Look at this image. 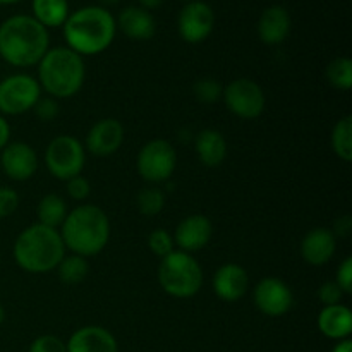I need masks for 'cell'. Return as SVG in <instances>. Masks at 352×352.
<instances>
[{"mask_svg":"<svg viewBox=\"0 0 352 352\" xmlns=\"http://www.w3.org/2000/svg\"><path fill=\"white\" fill-rule=\"evenodd\" d=\"M50 48V34L33 16L16 14L0 24V57L14 67H34Z\"/></svg>","mask_w":352,"mask_h":352,"instance_id":"6da1fadb","label":"cell"},{"mask_svg":"<svg viewBox=\"0 0 352 352\" xmlns=\"http://www.w3.org/2000/svg\"><path fill=\"white\" fill-rule=\"evenodd\" d=\"M62 30L65 47L85 58L103 54L113 43L117 23L105 7L86 6L69 14Z\"/></svg>","mask_w":352,"mask_h":352,"instance_id":"7a4b0ae2","label":"cell"},{"mask_svg":"<svg viewBox=\"0 0 352 352\" xmlns=\"http://www.w3.org/2000/svg\"><path fill=\"white\" fill-rule=\"evenodd\" d=\"M65 250L82 258L102 253L110 241L112 226L105 210L98 205L82 203L69 210L64 223L58 229Z\"/></svg>","mask_w":352,"mask_h":352,"instance_id":"3957f363","label":"cell"},{"mask_svg":"<svg viewBox=\"0 0 352 352\" xmlns=\"http://www.w3.org/2000/svg\"><path fill=\"white\" fill-rule=\"evenodd\" d=\"M38 85L41 91L55 100H67L78 95L86 81L85 58L67 47L48 48L38 62Z\"/></svg>","mask_w":352,"mask_h":352,"instance_id":"277c9868","label":"cell"},{"mask_svg":"<svg viewBox=\"0 0 352 352\" xmlns=\"http://www.w3.org/2000/svg\"><path fill=\"white\" fill-rule=\"evenodd\" d=\"M65 251L58 229L36 222L21 230L14 241L12 256L17 267L28 274H48L57 268Z\"/></svg>","mask_w":352,"mask_h":352,"instance_id":"5b68a950","label":"cell"},{"mask_svg":"<svg viewBox=\"0 0 352 352\" xmlns=\"http://www.w3.org/2000/svg\"><path fill=\"white\" fill-rule=\"evenodd\" d=\"M157 278L165 294L175 299H189L201 291L203 268L192 254L174 250L158 263Z\"/></svg>","mask_w":352,"mask_h":352,"instance_id":"8992f818","label":"cell"},{"mask_svg":"<svg viewBox=\"0 0 352 352\" xmlns=\"http://www.w3.org/2000/svg\"><path fill=\"white\" fill-rule=\"evenodd\" d=\"M43 164L52 177L69 181L82 174L86 164L85 144L71 134H58L45 148Z\"/></svg>","mask_w":352,"mask_h":352,"instance_id":"52a82bcc","label":"cell"},{"mask_svg":"<svg viewBox=\"0 0 352 352\" xmlns=\"http://www.w3.org/2000/svg\"><path fill=\"white\" fill-rule=\"evenodd\" d=\"M175 168H177V151L170 141L151 140L138 151L136 170L148 184H167Z\"/></svg>","mask_w":352,"mask_h":352,"instance_id":"ba28073f","label":"cell"},{"mask_svg":"<svg viewBox=\"0 0 352 352\" xmlns=\"http://www.w3.org/2000/svg\"><path fill=\"white\" fill-rule=\"evenodd\" d=\"M222 102L232 116L243 120H254L267 109V95L256 81L237 78L223 85Z\"/></svg>","mask_w":352,"mask_h":352,"instance_id":"9c48e42d","label":"cell"},{"mask_svg":"<svg viewBox=\"0 0 352 352\" xmlns=\"http://www.w3.org/2000/svg\"><path fill=\"white\" fill-rule=\"evenodd\" d=\"M36 78L31 74H10L0 81V116H23L33 110L41 96Z\"/></svg>","mask_w":352,"mask_h":352,"instance_id":"30bf717a","label":"cell"},{"mask_svg":"<svg viewBox=\"0 0 352 352\" xmlns=\"http://www.w3.org/2000/svg\"><path fill=\"white\" fill-rule=\"evenodd\" d=\"M253 302L258 311L270 318L287 315L294 306V292L291 285L278 277H265L254 285Z\"/></svg>","mask_w":352,"mask_h":352,"instance_id":"8fae6325","label":"cell"},{"mask_svg":"<svg viewBox=\"0 0 352 352\" xmlns=\"http://www.w3.org/2000/svg\"><path fill=\"white\" fill-rule=\"evenodd\" d=\"M215 30V10L203 0L184 3L177 17V31L189 45L203 43Z\"/></svg>","mask_w":352,"mask_h":352,"instance_id":"7c38bea8","label":"cell"},{"mask_svg":"<svg viewBox=\"0 0 352 352\" xmlns=\"http://www.w3.org/2000/svg\"><path fill=\"white\" fill-rule=\"evenodd\" d=\"M124 140H126V129L122 122L113 117H105V119L96 120L89 127L82 144H85L86 153L103 158L117 153L122 148Z\"/></svg>","mask_w":352,"mask_h":352,"instance_id":"4fadbf2b","label":"cell"},{"mask_svg":"<svg viewBox=\"0 0 352 352\" xmlns=\"http://www.w3.org/2000/svg\"><path fill=\"white\" fill-rule=\"evenodd\" d=\"M2 172L16 182H26L36 174L40 167L38 153L31 144L24 141H12L0 151Z\"/></svg>","mask_w":352,"mask_h":352,"instance_id":"5bb4252c","label":"cell"},{"mask_svg":"<svg viewBox=\"0 0 352 352\" xmlns=\"http://www.w3.org/2000/svg\"><path fill=\"white\" fill-rule=\"evenodd\" d=\"M172 237L177 250L192 254L208 246L213 237V223L203 213H192L177 223Z\"/></svg>","mask_w":352,"mask_h":352,"instance_id":"9a60e30c","label":"cell"},{"mask_svg":"<svg viewBox=\"0 0 352 352\" xmlns=\"http://www.w3.org/2000/svg\"><path fill=\"white\" fill-rule=\"evenodd\" d=\"M299 253L305 263L311 267H323L330 263L337 253V237L330 227H315L308 230L299 244Z\"/></svg>","mask_w":352,"mask_h":352,"instance_id":"2e32d148","label":"cell"},{"mask_svg":"<svg viewBox=\"0 0 352 352\" xmlns=\"http://www.w3.org/2000/svg\"><path fill=\"white\" fill-rule=\"evenodd\" d=\"M213 292L226 302H237L250 289V275L239 263H226L213 275Z\"/></svg>","mask_w":352,"mask_h":352,"instance_id":"e0dca14e","label":"cell"},{"mask_svg":"<svg viewBox=\"0 0 352 352\" xmlns=\"http://www.w3.org/2000/svg\"><path fill=\"white\" fill-rule=\"evenodd\" d=\"M67 352H119L116 336L105 327L86 325L76 330L65 342Z\"/></svg>","mask_w":352,"mask_h":352,"instance_id":"ac0fdd59","label":"cell"},{"mask_svg":"<svg viewBox=\"0 0 352 352\" xmlns=\"http://www.w3.org/2000/svg\"><path fill=\"white\" fill-rule=\"evenodd\" d=\"M117 30L134 41H148L157 33V21L150 10L140 6H127L116 17Z\"/></svg>","mask_w":352,"mask_h":352,"instance_id":"d6986e66","label":"cell"},{"mask_svg":"<svg viewBox=\"0 0 352 352\" xmlns=\"http://www.w3.org/2000/svg\"><path fill=\"white\" fill-rule=\"evenodd\" d=\"M292 30L291 14L282 6H270L261 12L258 19L256 31L260 40L268 47H277L284 43Z\"/></svg>","mask_w":352,"mask_h":352,"instance_id":"ffe728a7","label":"cell"},{"mask_svg":"<svg viewBox=\"0 0 352 352\" xmlns=\"http://www.w3.org/2000/svg\"><path fill=\"white\" fill-rule=\"evenodd\" d=\"M195 153L199 164L208 168H217L226 162L229 155V144L219 129H201L195 136Z\"/></svg>","mask_w":352,"mask_h":352,"instance_id":"44dd1931","label":"cell"},{"mask_svg":"<svg viewBox=\"0 0 352 352\" xmlns=\"http://www.w3.org/2000/svg\"><path fill=\"white\" fill-rule=\"evenodd\" d=\"M316 325L322 336L330 340H346L352 333V313L349 306L346 305H333L323 306L322 311L318 313Z\"/></svg>","mask_w":352,"mask_h":352,"instance_id":"7402d4cb","label":"cell"},{"mask_svg":"<svg viewBox=\"0 0 352 352\" xmlns=\"http://www.w3.org/2000/svg\"><path fill=\"white\" fill-rule=\"evenodd\" d=\"M31 16L43 28H62L67 21L71 9L69 0H33L31 2Z\"/></svg>","mask_w":352,"mask_h":352,"instance_id":"603a6c76","label":"cell"},{"mask_svg":"<svg viewBox=\"0 0 352 352\" xmlns=\"http://www.w3.org/2000/svg\"><path fill=\"white\" fill-rule=\"evenodd\" d=\"M67 213V203H65V199L62 198L60 195H57V192H48V195H45L36 205L38 223L52 227V229H60Z\"/></svg>","mask_w":352,"mask_h":352,"instance_id":"cb8c5ba5","label":"cell"},{"mask_svg":"<svg viewBox=\"0 0 352 352\" xmlns=\"http://www.w3.org/2000/svg\"><path fill=\"white\" fill-rule=\"evenodd\" d=\"M57 277L65 285H78L86 280L89 275V261L88 258L78 256V254H65L60 263L55 268Z\"/></svg>","mask_w":352,"mask_h":352,"instance_id":"d4e9b609","label":"cell"},{"mask_svg":"<svg viewBox=\"0 0 352 352\" xmlns=\"http://www.w3.org/2000/svg\"><path fill=\"white\" fill-rule=\"evenodd\" d=\"M330 144L340 160L349 164L352 160V117L346 116L339 119L333 126L332 134H330Z\"/></svg>","mask_w":352,"mask_h":352,"instance_id":"484cf974","label":"cell"},{"mask_svg":"<svg viewBox=\"0 0 352 352\" xmlns=\"http://www.w3.org/2000/svg\"><path fill=\"white\" fill-rule=\"evenodd\" d=\"M165 203H167V196L162 186H150L138 192L136 196V208L141 215L144 217H155L158 213L164 212Z\"/></svg>","mask_w":352,"mask_h":352,"instance_id":"4316f807","label":"cell"},{"mask_svg":"<svg viewBox=\"0 0 352 352\" xmlns=\"http://www.w3.org/2000/svg\"><path fill=\"white\" fill-rule=\"evenodd\" d=\"M327 81L330 86L340 91H349L352 88V60L349 57H337L327 65Z\"/></svg>","mask_w":352,"mask_h":352,"instance_id":"83f0119b","label":"cell"},{"mask_svg":"<svg viewBox=\"0 0 352 352\" xmlns=\"http://www.w3.org/2000/svg\"><path fill=\"white\" fill-rule=\"evenodd\" d=\"M223 85L215 78H201L192 85V95L199 103L213 105V103L222 100Z\"/></svg>","mask_w":352,"mask_h":352,"instance_id":"f1b7e54d","label":"cell"},{"mask_svg":"<svg viewBox=\"0 0 352 352\" xmlns=\"http://www.w3.org/2000/svg\"><path fill=\"white\" fill-rule=\"evenodd\" d=\"M148 248H150L151 253L157 258H165L167 254H170L172 251L175 250L174 237H172L170 230L164 229V227H158V229H153L150 234H148Z\"/></svg>","mask_w":352,"mask_h":352,"instance_id":"f546056e","label":"cell"},{"mask_svg":"<svg viewBox=\"0 0 352 352\" xmlns=\"http://www.w3.org/2000/svg\"><path fill=\"white\" fill-rule=\"evenodd\" d=\"M31 112H33L34 116H36V119L41 120V122H52V120L57 119L58 113H60V105H58V100L52 98V96L48 95H41Z\"/></svg>","mask_w":352,"mask_h":352,"instance_id":"4dcf8cb0","label":"cell"},{"mask_svg":"<svg viewBox=\"0 0 352 352\" xmlns=\"http://www.w3.org/2000/svg\"><path fill=\"white\" fill-rule=\"evenodd\" d=\"M65 189H67L69 198L74 199V201H86L91 195V182L85 177L82 174L71 177L69 181H65Z\"/></svg>","mask_w":352,"mask_h":352,"instance_id":"1f68e13d","label":"cell"},{"mask_svg":"<svg viewBox=\"0 0 352 352\" xmlns=\"http://www.w3.org/2000/svg\"><path fill=\"white\" fill-rule=\"evenodd\" d=\"M19 192L9 186H0V220L9 219L19 208Z\"/></svg>","mask_w":352,"mask_h":352,"instance_id":"d6a6232c","label":"cell"},{"mask_svg":"<svg viewBox=\"0 0 352 352\" xmlns=\"http://www.w3.org/2000/svg\"><path fill=\"white\" fill-rule=\"evenodd\" d=\"M28 352H67L65 342L57 336H40L31 342Z\"/></svg>","mask_w":352,"mask_h":352,"instance_id":"836d02e7","label":"cell"},{"mask_svg":"<svg viewBox=\"0 0 352 352\" xmlns=\"http://www.w3.org/2000/svg\"><path fill=\"white\" fill-rule=\"evenodd\" d=\"M316 296H318V301L322 302L323 306H333V305H340L346 294H344L342 289H340L336 282L329 280V282H323V284L320 285Z\"/></svg>","mask_w":352,"mask_h":352,"instance_id":"e575fe53","label":"cell"},{"mask_svg":"<svg viewBox=\"0 0 352 352\" xmlns=\"http://www.w3.org/2000/svg\"><path fill=\"white\" fill-rule=\"evenodd\" d=\"M333 282L342 289L344 294L346 296L352 294V258L351 256L344 258L342 263L339 265Z\"/></svg>","mask_w":352,"mask_h":352,"instance_id":"d590c367","label":"cell"},{"mask_svg":"<svg viewBox=\"0 0 352 352\" xmlns=\"http://www.w3.org/2000/svg\"><path fill=\"white\" fill-rule=\"evenodd\" d=\"M333 232V236L337 239H344L352 232V219L351 215H342V217H337V220L333 222V227L330 229Z\"/></svg>","mask_w":352,"mask_h":352,"instance_id":"8d00e7d4","label":"cell"},{"mask_svg":"<svg viewBox=\"0 0 352 352\" xmlns=\"http://www.w3.org/2000/svg\"><path fill=\"white\" fill-rule=\"evenodd\" d=\"M10 143V124L3 116H0V151Z\"/></svg>","mask_w":352,"mask_h":352,"instance_id":"74e56055","label":"cell"},{"mask_svg":"<svg viewBox=\"0 0 352 352\" xmlns=\"http://www.w3.org/2000/svg\"><path fill=\"white\" fill-rule=\"evenodd\" d=\"M165 2H167V0H138L140 7L150 10V12H151V10H155V9H158V7L164 6Z\"/></svg>","mask_w":352,"mask_h":352,"instance_id":"f35d334b","label":"cell"},{"mask_svg":"<svg viewBox=\"0 0 352 352\" xmlns=\"http://www.w3.org/2000/svg\"><path fill=\"white\" fill-rule=\"evenodd\" d=\"M332 352H352V342L351 339H346V340H339V342L333 346Z\"/></svg>","mask_w":352,"mask_h":352,"instance_id":"ab89813d","label":"cell"},{"mask_svg":"<svg viewBox=\"0 0 352 352\" xmlns=\"http://www.w3.org/2000/svg\"><path fill=\"white\" fill-rule=\"evenodd\" d=\"M117 2H119V0H100V6L107 9V6H116Z\"/></svg>","mask_w":352,"mask_h":352,"instance_id":"60d3db41","label":"cell"},{"mask_svg":"<svg viewBox=\"0 0 352 352\" xmlns=\"http://www.w3.org/2000/svg\"><path fill=\"white\" fill-rule=\"evenodd\" d=\"M3 322H6V309H3V306L0 305V325H2Z\"/></svg>","mask_w":352,"mask_h":352,"instance_id":"b9f144b4","label":"cell"},{"mask_svg":"<svg viewBox=\"0 0 352 352\" xmlns=\"http://www.w3.org/2000/svg\"><path fill=\"white\" fill-rule=\"evenodd\" d=\"M21 0H0V6H10V3H17Z\"/></svg>","mask_w":352,"mask_h":352,"instance_id":"7bdbcfd3","label":"cell"},{"mask_svg":"<svg viewBox=\"0 0 352 352\" xmlns=\"http://www.w3.org/2000/svg\"><path fill=\"white\" fill-rule=\"evenodd\" d=\"M182 2H186V3H188V2H192V0H182Z\"/></svg>","mask_w":352,"mask_h":352,"instance_id":"ee69618b","label":"cell"}]
</instances>
